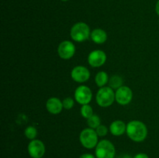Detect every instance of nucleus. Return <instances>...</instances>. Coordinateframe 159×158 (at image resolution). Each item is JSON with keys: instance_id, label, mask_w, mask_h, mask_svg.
<instances>
[{"instance_id": "nucleus-1", "label": "nucleus", "mask_w": 159, "mask_h": 158, "mask_svg": "<svg viewBox=\"0 0 159 158\" xmlns=\"http://www.w3.org/2000/svg\"><path fill=\"white\" fill-rule=\"evenodd\" d=\"M127 136L134 142H143L147 138L148 128L145 124L139 120H132L127 124Z\"/></svg>"}, {"instance_id": "nucleus-2", "label": "nucleus", "mask_w": 159, "mask_h": 158, "mask_svg": "<svg viewBox=\"0 0 159 158\" xmlns=\"http://www.w3.org/2000/svg\"><path fill=\"white\" fill-rule=\"evenodd\" d=\"M70 35L74 41L82 43L89 39L91 35V31L87 23L84 22H79L72 26L70 31Z\"/></svg>"}, {"instance_id": "nucleus-3", "label": "nucleus", "mask_w": 159, "mask_h": 158, "mask_svg": "<svg viewBox=\"0 0 159 158\" xmlns=\"http://www.w3.org/2000/svg\"><path fill=\"white\" fill-rule=\"evenodd\" d=\"M96 100L98 105L102 108H107L113 104L115 99V92L110 86L99 88L96 95Z\"/></svg>"}, {"instance_id": "nucleus-4", "label": "nucleus", "mask_w": 159, "mask_h": 158, "mask_svg": "<svg viewBox=\"0 0 159 158\" xmlns=\"http://www.w3.org/2000/svg\"><path fill=\"white\" fill-rule=\"evenodd\" d=\"M95 149L96 158H114L116 155L114 145L108 139H102L99 141Z\"/></svg>"}, {"instance_id": "nucleus-5", "label": "nucleus", "mask_w": 159, "mask_h": 158, "mask_svg": "<svg viewBox=\"0 0 159 158\" xmlns=\"http://www.w3.org/2000/svg\"><path fill=\"white\" fill-rule=\"evenodd\" d=\"M99 136L96 133V130L91 128L84 129L79 135V141L82 147L91 150L96 148L99 143Z\"/></svg>"}, {"instance_id": "nucleus-6", "label": "nucleus", "mask_w": 159, "mask_h": 158, "mask_svg": "<svg viewBox=\"0 0 159 158\" xmlns=\"http://www.w3.org/2000/svg\"><path fill=\"white\" fill-rule=\"evenodd\" d=\"M75 100L81 105L89 104L93 99V92L89 87L80 85L75 89L74 93Z\"/></svg>"}, {"instance_id": "nucleus-7", "label": "nucleus", "mask_w": 159, "mask_h": 158, "mask_svg": "<svg viewBox=\"0 0 159 158\" xmlns=\"http://www.w3.org/2000/svg\"><path fill=\"white\" fill-rule=\"evenodd\" d=\"M133 99V91L129 87L123 85L115 91L116 102L120 105H127Z\"/></svg>"}, {"instance_id": "nucleus-8", "label": "nucleus", "mask_w": 159, "mask_h": 158, "mask_svg": "<svg viewBox=\"0 0 159 158\" xmlns=\"http://www.w3.org/2000/svg\"><path fill=\"white\" fill-rule=\"evenodd\" d=\"M28 153L32 158H42L45 154V145L40 139L30 140L27 147Z\"/></svg>"}, {"instance_id": "nucleus-9", "label": "nucleus", "mask_w": 159, "mask_h": 158, "mask_svg": "<svg viewBox=\"0 0 159 158\" xmlns=\"http://www.w3.org/2000/svg\"><path fill=\"white\" fill-rule=\"evenodd\" d=\"M57 54L63 60L71 59L75 54V46L70 40H64L58 45Z\"/></svg>"}, {"instance_id": "nucleus-10", "label": "nucleus", "mask_w": 159, "mask_h": 158, "mask_svg": "<svg viewBox=\"0 0 159 158\" xmlns=\"http://www.w3.org/2000/svg\"><path fill=\"white\" fill-rule=\"evenodd\" d=\"M107 61V54L101 50L91 51L88 56V63L93 68H99Z\"/></svg>"}, {"instance_id": "nucleus-11", "label": "nucleus", "mask_w": 159, "mask_h": 158, "mask_svg": "<svg viewBox=\"0 0 159 158\" xmlns=\"http://www.w3.org/2000/svg\"><path fill=\"white\" fill-rule=\"evenodd\" d=\"M71 77L73 81L78 83H84L89 79V70L86 67L82 66V65L76 66L71 70Z\"/></svg>"}, {"instance_id": "nucleus-12", "label": "nucleus", "mask_w": 159, "mask_h": 158, "mask_svg": "<svg viewBox=\"0 0 159 158\" xmlns=\"http://www.w3.org/2000/svg\"><path fill=\"white\" fill-rule=\"evenodd\" d=\"M46 108L48 112L53 115H57L61 112L63 109V104L58 98L51 97L46 102Z\"/></svg>"}, {"instance_id": "nucleus-13", "label": "nucleus", "mask_w": 159, "mask_h": 158, "mask_svg": "<svg viewBox=\"0 0 159 158\" xmlns=\"http://www.w3.org/2000/svg\"><path fill=\"white\" fill-rule=\"evenodd\" d=\"M110 132L112 135L115 136H120L126 133L127 130V125L122 120H115L110 124Z\"/></svg>"}, {"instance_id": "nucleus-14", "label": "nucleus", "mask_w": 159, "mask_h": 158, "mask_svg": "<svg viewBox=\"0 0 159 158\" xmlns=\"http://www.w3.org/2000/svg\"><path fill=\"white\" fill-rule=\"evenodd\" d=\"M90 37H91L92 40L96 44H102L107 41V33L102 29L96 28L92 31Z\"/></svg>"}, {"instance_id": "nucleus-15", "label": "nucleus", "mask_w": 159, "mask_h": 158, "mask_svg": "<svg viewBox=\"0 0 159 158\" xmlns=\"http://www.w3.org/2000/svg\"><path fill=\"white\" fill-rule=\"evenodd\" d=\"M109 79L110 77H109L107 73L102 71L96 74V77H95V82L99 88H102V87H105L106 85L108 83Z\"/></svg>"}, {"instance_id": "nucleus-16", "label": "nucleus", "mask_w": 159, "mask_h": 158, "mask_svg": "<svg viewBox=\"0 0 159 158\" xmlns=\"http://www.w3.org/2000/svg\"><path fill=\"white\" fill-rule=\"evenodd\" d=\"M123 83H124V81H123L122 77L117 75V74H114V75L111 76L109 79L108 82L109 86L113 88V89H118L121 86H123Z\"/></svg>"}, {"instance_id": "nucleus-17", "label": "nucleus", "mask_w": 159, "mask_h": 158, "mask_svg": "<svg viewBox=\"0 0 159 158\" xmlns=\"http://www.w3.org/2000/svg\"><path fill=\"white\" fill-rule=\"evenodd\" d=\"M87 124L89 125V128L96 129L99 125H101V119L99 116L93 114L91 117L87 119Z\"/></svg>"}, {"instance_id": "nucleus-18", "label": "nucleus", "mask_w": 159, "mask_h": 158, "mask_svg": "<svg viewBox=\"0 0 159 158\" xmlns=\"http://www.w3.org/2000/svg\"><path fill=\"white\" fill-rule=\"evenodd\" d=\"M81 115L83 118L88 119L89 118L91 117L94 113H93V109L92 108V106L89 104H86V105H82V107H81L80 109Z\"/></svg>"}, {"instance_id": "nucleus-19", "label": "nucleus", "mask_w": 159, "mask_h": 158, "mask_svg": "<svg viewBox=\"0 0 159 158\" xmlns=\"http://www.w3.org/2000/svg\"><path fill=\"white\" fill-rule=\"evenodd\" d=\"M24 135L27 139H30V140L35 139L37 135V129H36L34 126H33V125L27 126L26 129H25Z\"/></svg>"}, {"instance_id": "nucleus-20", "label": "nucleus", "mask_w": 159, "mask_h": 158, "mask_svg": "<svg viewBox=\"0 0 159 158\" xmlns=\"http://www.w3.org/2000/svg\"><path fill=\"white\" fill-rule=\"evenodd\" d=\"M62 104H63V108L67 110H70L73 108L75 105V100L71 97H67L63 99L62 101Z\"/></svg>"}, {"instance_id": "nucleus-21", "label": "nucleus", "mask_w": 159, "mask_h": 158, "mask_svg": "<svg viewBox=\"0 0 159 158\" xmlns=\"http://www.w3.org/2000/svg\"><path fill=\"white\" fill-rule=\"evenodd\" d=\"M96 132L97 133V135L99 136V137H102V136H107V133H108L109 129L107 128L106 125H100L96 129Z\"/></svg>"}, {"instance_id": "nucleus-22", "label": "nucleus", "mask_w": 159, "mask_h": 158, "mask_svg": "<svg viewBox=\"0 0 159 158\" xmlns=\"http://www.w3.org/2000/svg\"><path fill=\"white\" fill-rule=\"evenodd\" d=\"M133 158H149L148 155L144 153H139L135 155Z\"/></svg>"}, {"instance_id": "nucleus-23", "label": "nucleus", "mask_w": 159, "mask_h": 158, "mask_svg": "<svg viewBox=\"0 0 159 158\" xmlns=\"http://www.w3.org/2000/svg\"><path fill=\"white\" fill-rule=\"evenodd\" d=\"M79 158H96V156L91 153H84V154L81 155Z\"/></svg>"}, {"instance_id": "nucleus-24", "label": "nucleus", "mask_w": 159, "mask_h": 158, "mask_svg": "<svg viewBox=\"0 0 159 158\" xmlns=\"http://www.w3.org/2000/svg\"><path fill=\"white\" fill-rule=\"evenodd\" d=\"M155 12H156L157 15L159 16V0L156 2V5H155Z\"/></svg>"}, {"instance_id": "nucleus-25", "label": "nucleus", "mask_w": 159, "mask_h": 158, "mask_svg": "<svg viewBox=\"0 0 159 158\" xmlns=\"http://www.w3.org/2000/svg\"><path fill=\"white\" fill-rule=\"evenodd\" d=\"M116 158H133V157H131V156L128 154H120Z\"/></svg>"}, {"instance_id": "nucleus-26", "label": "nucleus", "mask_w": 159, "mask_h": 158, "mask_svg": "<svg viewBox=\"0 0 159 158\" xmlns=\"http://www.w3.org/2000/svg\"><path fill=\"white\" fill-rule=\"evenodd\" d=\"M61 1H62V2H67V1H68V0H61Z\"/></svg>"}]
</instances>
